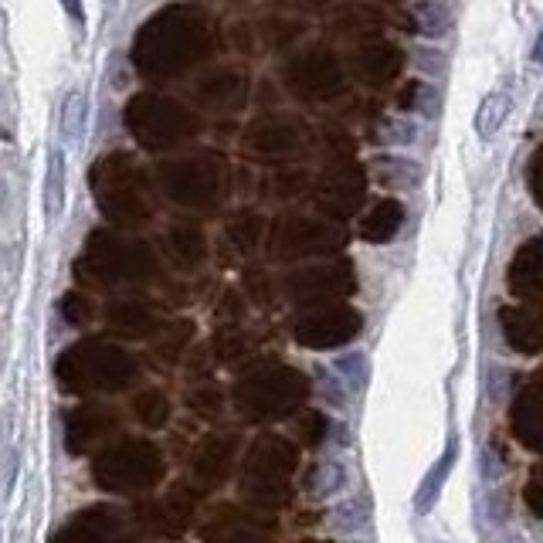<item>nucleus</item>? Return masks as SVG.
<instances>
[{
  "instance_id": "f257e3e1",
  "label": "nucleus",
  "mask_w": 543,
  "mask_h": 543,
  "mask_svg": "<svg viewBox=\"0 0 543 543\" xmlns=\"http://www.w3.org/2000/svg\"><path fill=\"white\" fill-rule=\"evenodd\" d=\"M221 45V28L211 11L191 0H177L153 11L133 34L129 62L143 79L170 82L211 62Z\"/></svg>"
},
{
  "instance_id": "f03ea898",
  "label": "nucleus",
  "mask_w": 543,
  "mask_h": 543,
  "mask_svg": "<svg viewBox=\"0 0 543 543\" xmlns=\"http://www.w3.org/2000/svg\"><path fill=\"white\" fill-rule=\"evenodd\" d=\"M126 126L146 146H174L197 133V116L191 109H184L174 99H163L157 92H140V96L129 99L126 106Z\"/></svg>"
},
{
  "instance_id": "7ed1b4c3",
  "label": "nucleus",
  "mask_w": 543,
  "mask_h": 543,
  "mask_svg": "<svg viewBox=\"0 0 543 543\" xmlns=\"http://www.w3.org/2000/svg\"><path fill=\"white\" fill-rule=\"evenodd\" d=\"M282 82H286L292 96L306 102H326L347 89V72H343V62L326 45H309L296 48L286 58Z\"/></svg>"
},
{
  "instance_id": "20e7f679",
  "label": "nucleus",
  "mask_w": 543,
  "mask_h": 543,
  "mask_svg": "<svg viewBox=\"0 0 543 543\" xmlns=\"http://www.w3.org/2000/svg\"><path fill=\"white\" fill-rule=\"evenodd\" d=\"M404 62L408 55L401 51V45L387 38H374V41H364L350 51V72L357 75L360 82L374 85V89H384V85L398 82L401 72H404Z\"/></svg>"
},
{
  "instance_id": "39448f33",
  "label": "nucleus",
  "mask_w": 543,
  "mask_h": 543,
  "mask_svg": "<svg viewBox=\"0 0 543 543\" xmlns=\"http://www.w3.org/2000/svg\"><path fill=\"white\" fill-rule=\"evenodd\" d=\"M333 31L340 34V38L353 41V45H364V41L381 38L384 14H381V7L367 4V0H347V4L336 7Z\"/></svg>"
},
{
  "instance_id": "423d86ee",
  "label": "nucleus",
  "mask_w": 543,
  "mask_h": 543,
  "mask_svg": "<svg viewBox=\"0 0 543 543\" xmlns=\"http://www.w3.org/2000/svg\"><path fill=\"white\" fill-rule=\"evenodd\" d=\"M245 96H248V75L235 65H224L197 82V99H204L208 106H235Z\"/></svg>"
},
{
  "instance_id": "0eeeda50",
  "label": "nucleus",
  "mask_w": 543,
  "mask_h": 543,
  "mask_svg": "<svg viewBox=\"0 0 543 543\" xmlns=\"http://www.w3.org/2000/svg\"><path fill=\"white\" fill-rule=\"evenodd\" d=\"M455 462H459V445H455V438H448L445 452L438 455V462L425 472V479H421L418 489H415V513L418 516H428L435 510V503L445 493V482H448V476H452Z\"/></svg>"
},
{
  "instance_id": "6e6552de",
  "label": "nucleus",
  "mask_w": 543,
  "mask_h": 543,
  "mask_svg": "<svg viewBox=\"0 0 543 543\" xmlns=\"http://www.w3.org/2000/svg\"><path fill=\"white\" fill-rule=\"evenodd\" d=\"M258 34H262V45L272 51H292L299 45V38L306 34V24L296 21V17H269V21L258 24Z\"/></svg>"
},
{
  "instance_id": "1a4fd4ad",
  "label": "nucleus",
  "mask_w": 543,
  "mask_h": 543,
  "mask_svg": "<svg viewBox=\"0 0 543 543\" xmlns=\"http://www.w3.org/2000/svg\"><path fill=\"white\" fill-rule=\"evenodd\" d=\"M330 523H333V530L336 533H347V537H357V533H364L367 530V523H370V510H367V503L360 496H347V499H340V503L330 510Z\"/></svg>"
},
{
  "instance_id": "9d476101",
  "label": "nucleus",
  "mask_w": 543,
  "mask_h": 543,
  "mask_svg": "<svg viewBox=\"0 0 543 543\" xmlns=\"http://www.w3.org/2000/svg\"><path fill=\"white\" fill-rule=\"evenodd\" d=\"M350 489V469L343 462H320L313 469V482H309V493L316 499H333Z\"/></svg>"
},
{
  "instance_id": "9b49d317",
  "label": "nucleus",
  "mask_w": 543,
  "mask_h": 543,
  "mask_svg": "<svg viewBox=\"0 0 543 543\" xmlns=\"http://www.w3.org/2000/svg\"><path fill=\"white\" fill-rule=\"evenodd\" d=\"M85 119H89V106H85L82 92H68L62 102V119H58V129H62V140L68 146H79L85 140Z\"/></svg>"
},
{
  "instance_id": "f8f14e48",
  "label": "nucleus",
  "mask_w": 543,
  "mask_h": 543,
  "mask_svg": "<svg viewBox=\"0 0 543 543\" xmlns=\"http://www.w3.org/2000/svg\"><path fill=\"white\" fill-rule=\"evenodd\" d=\"M510 106L513 99L506 96V92H489V96L482 99V106L476 112V133L482 140H489V136H496L499 129H503L506 116H510Z\"/></svg>"
},
{
  "instance_id": "ddd939ff",
  "label": "nucleus",
  "mask_w": 543,
  "mask_h": 543,
  "mask_svg": "<svg viewBox=\"0 0 543 543\" xmlns=\"http://www.w3.org/2000/svg\"><path fill=\"white\" fill-rule=\"evenodd\" d=\"M448 24H452V14H448L442 4H435V0H428V4H418L415 11L404 17V31H411V34H418V31L445 34Z\"/></svg>"
},
{
  "instance_id": "4468645a",
  "label": "nucleus",
  "mask_w": 543,
  "mask_h": 543,
  "mask_svg": "<svg viewBox=\"0 0 543 543\" xmlns=\"http://www.w3.org/2000/svg\"><path fill=\"white\" fill-rule=\"evenodd\" d=\"M65 146H55L48 160V218H58L65 211Z\"/></svg>"
},
{
  "instance_id": "2eb2a0df",
  "label": "nucleus",
  "mask_w": 543,
  "mask_h": 543,
  "mask_svg": "<svg viewBox=\"0 0 543 543\" xmlns=\"http://www.w3.org/2000/svg\"><path fill=\"white\" fill-rule=\"evenodd\" d=\"M333 374L343 377V384H347L350 394H357L360 387L367 384L370 377V364H367V353L364 350H347L340 353V357L333 360Z\"/></svg>"
},
{
  "instance_id": "dca6fc26",
  "label": "nucleus",
  "mask_w": 543,
  "mask_h": 543,
  "mask_svg": "<svg viewBox=\"0 0 543 543\" xmlns=\"http://www.w3.org/2000/svg\"><path fill=\"white\" fill-rule=\"evenodd\" d=\"M398 224H401V208L394 201H384V204H377V208L370 211V218L364 221V238L387 241L394 231H398Z\"/></svg>"
},
{
  "instance_id": "f3484780",
  "label": "nucleus",
  "mask_w": 543,
  "mask_h": 543,
  "mask_svg": "<svg viewBox=\"0 0 543 543\" xmlns=\"http://www.w3.org/2000/svg\"><path fill=\"white\" fill-rule=\"evenodd\" d=\"M333 0H282L286 11H299V14H323L330 11Z\"/></svg>"
},
{
  "instance_id": "a211bd4d",
  "label": "nucleus",
  "mask_w": 543,
  "mask_h": 543,
  "mask_svg": "<svg viewBox=\"0 0 543 543\" xmlns=\"http://www.w3.org/2000/svg\"><path fill=\"white\" fill-rule=\"evenodd\" d=\"M421 89H425V85H421V82H408V89L401 92V109H404V112L418 109V96H421Z\"/></svg>"
},
{
  "instance_id": "6ab92c4d",
  "label": "nucleus",
  "mask_w": 543,
  "mask_h": 543,
  "mask_svg": "<svg viewBox=\"0 0 543 543\" xmlns=\"http://www.w3.org/2000/svg\"><path fill=\"white\" fill-rule=\"evenodd\" d=\"M65 14L72 17V24H79V28H85V11H82V0H62Z\"/></svg>"
},
{
  "instance_id": "aec40b11",
  "label": "nucleus",
  "mask_w": 543,
  "mask_h": 543,
  "mask_svg": "<svg viewBox=\"0 0 543 543\" xmlns=\"http://www.w3.org/2000/svg\"><path fill=\"white\" fill-rule=\"evenodd\" d=\"M384 4H404V0H384Z\"/></svg>"
}]
</instances>
